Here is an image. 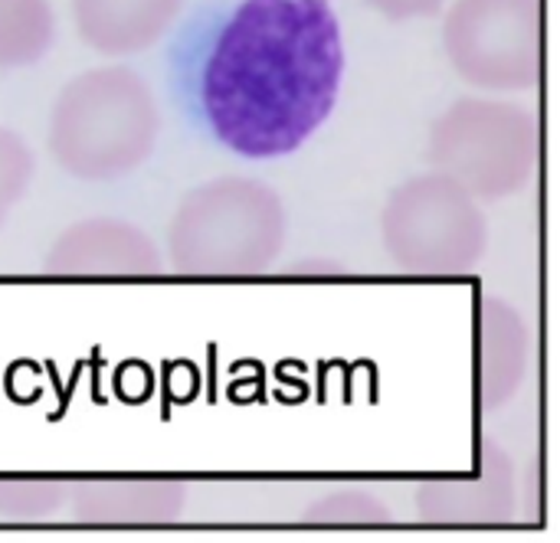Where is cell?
<instances>
[{
	"instance_id": "1",
	"label": "cell",
	"mask_w": 560,
	"mask_h": 543,
	"mask_svg": "<svg viewBox=\"0 0 560 543\" xmlns=\"http://www.w3.org/2000/svg\"><path fill=\"white\" fill-rule=\"evenodd\" d=\"M345 66L328 0H213L171 43L180 115L246 161L295 154L331 118Z\"/></svg>"
},
{
	"instance_id": "2",
	"label": "cell",
	"mask_w": 560,
	"mask_h": 543,
	"mask_svg": "<svg viewBox=\"0 0 560 543\" xmlns=\"http://www.w3.org/2000/svg\"><path fill=\"white\" fill-rule=\"evenodd\" d=\"M161 108L128 66H95L62 85L49 111V154L79 180H118L154 151Z\"/></svg>"
},
{
	"instance_id": "3",
	"label": "cell",
	"mask_w": 560,
	"mask_h": 543,
	"mask_svg": "<svg viewBox=\"0 0 560 543\" xmlns=\"http://www.w3.org/2000/svg\"><path fill=\"white\" fill-rule=\"evenodd\" d=\"M285 246V206L256 177H217L194 187L167 233L174 272L197 279H249L272 269Z\"/></svg>"
},
{
	"instance_id": "4",
	"label": "cell",
	"mask_w": 560,
	"mask_h": 543,
	"mask_svg": "<svg viewBox=\"0 0 560 543\" xmlns=\"http://www.w3.org/2000/svg\"><path fill=\"white\" fill-rule=\"evenodd\" d=\"M541 151L538 118L509 98H456L430 128V164L466 187L479 203L528 187Z\"/></svg>"
},
{
	"instance_id": "5",
	"label": "cell",
	"mask_w": 560,
	"mask_h": 543,
	"mask_svg": "<svg viewBox=\"0 0 560 543\" xmlns=\"http://www.w3.org/2000/svg\"><path fill=\"white\" fill-rule=\"evenodd\" d=\"M384 249L410 275H466L489 249L482 203L443 170L400 184L381 213Z\"/></svg>"
},
{
	"instance_id": "6",
	"label": "cell",
	"mask_w": 560,
	"mask_h": 543,
	"mask_svg": "<svg viewBox=\"0 0 560 543\" xmlns=\"http://www.w3.org/2000/svg\"><path fill=\"white\" fill-rule=\"evenodd\" d=\"M450 66L486 92H528L541 82V0H456L443 20Z\"/></svg>"
},
{
	"instance_id": "7",
	"label": "cell",
	"mask_w": 560,
	"mask_h": 543,
	"mask_svg": "<svg viewBox=\"0 0 560 543\" xmlns=\"http://www.w3.org/2000/svg\"><path fill=\"white\" fill-rule=\"evenodd\" d=\"M417 515L433 528H495L515 515V465L495 442L479 446V459L463 475L430 479L417 492Z\"/></svg>"
},
{
	"instance_id": "8",
	"label": "cell",
	"mask_w": 560,
	"mask_h": 543,
	"mask_svg": "<svg viewBox=\"0 0 560 543\" xmlns=\"http://www.w3.org/2000/svg\"><path fill=\"white\" fill-rule=\"evenodd\" d=\"M43 269L62 279H138L158 275L164 256L141 226L115 216H92L56 236Z\"/></svg>"
},
{
	"instance_id": "9",
	"label": "cell",
	"mask_w": 560,
	"mask_h": 543,
	"mask_svg": "<svg viewBox=\"0 0 560 543\" xmlns=\"http://www.w3.org/2000/svg\"><path fill=\"white\" fill-rule=\"evenodd\" d=\"M532 334L522 311L492 295L476 311V400L486 413L502 410L528 377Z\"/></svg>"
},
{
	"instance_id": "10",
	"label": "cell",
	"mask_w": 560,
	"mask_h": 543,
	"mask_svg": "<svg viewBox=\"0 0 560 543\" xmlns=\"http://www.w3.org/2000/svg\"><path fill=\"white\" fill-rule=\"evenodd\" d=\"M66 505L79 524L95 528H141L171 524L184 515L187 492L164 479H95L66 492Z\"/></svg>"
},
{
	"instance_id": "11",
	"label": "cell",
	"mask_w": 560,
	"mask_h": 543,
	"mask_svg": "<svg viewBox=\"0 0 560 543\" xmlns=\"http://www.w3.org/2000/svg\"><path fill=\"white\" fill-rule=\"evenodd\" d=\"M187 0H72L79 39L102 56H135L167 36Z\"/></svg>"
},
{
	"instance_id": "12",
	"label": "cell",
	"mask_w": 560,
	"mask_h": 543,
	"mask_svg": "<svg viewBox=\"0 0 560 543\" xmlns=\"http://www.w3.org/2000/svg\"><path fill=\"white\" fill-rule=\"evenodd\" d=\"M56 43L49 0H0V69H30Z\"/></svg>"
},
{
	"instance_id": "13",
	"label": "cell",
	"mask_w": 560,
	"mask_h": 543,
	"mask_svg": "<svg viewBox=\"0 0 560 543\" xmlns=\"http://www.w3.org/2000/svg\"><path fill=\"white\" fill-rule=\"evenodd\" d=\"M390 508L384 498L371 492H331L318 501H312L302 515V524L312 528H381L390 524Z\"/></svg>"
},
{
	"instance_id": "14",
	"label": "cell",
	"mask_w": 560,
	"mask_h": 543,
	"mask_svg": "<svg viewBox=\"0 0 560 543\" xmlns=\"http://www.w3.org/2000/svg\"><path fill=\"white\" fill-rule=\"evenodd\" d=\"M66 488L49 479H0V518L33 524L59 515Z\"/></svg>"
},
{
	"instance_id": "15",
	"label": "cell",
	"mask_w": 560,
	"mask_h": 543,
	"mask_svg": "<svg viewBox=\"0 0 560 543\" xmlns=\"http://www.w3.org/2000/svg\"><path fill=\"white\" fill-rule=\"evenodd\" d=\"M36 174V161L23 134L0 125V226L10 220L16 203L26 197Z\"/></svg>"
},
{
	"instance_id": "16",
	"label": "cell",
	"mask_w": 560,
	"mask_h": 543,
	"mask_svg": "<svg viewBox=\"0 0 560 543\" xmlns=\"http://www.w3.org/2000/svg\"><path fill=\"white\" fill-rule=\"evenodd\" d=\"M368 3L387 20H423V16H436L450 0H368Z\"/></svg>"
}]
</instances>
